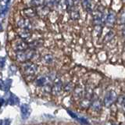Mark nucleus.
Returning <instances> with one entry per match:
<instances>
[{
    "instance_id": "f257e3e1",
    "label": "nucleus",
    "mask_w": 125,
    "mask_h": 125,
    "mask_svg": "<svg viewBox=\"0 0 125 125\" xmlns=\"http://www.w3.org/2000/svg\"><path fill=\"white\" fill-rule=\"evenodd\" d=\"M21 70H22L23 73L24 74L25 76L27 77L34 76L38 71V66L35 63H34V62L26 61L23 62Z\"/></svg>"
},
{
    "instance_id": "f03ea898",
    "label": "nucleus",
    "mask_w": 125,
    "mask_h": 125,
    "mask_svg": "<svg viewBox=\"0 0 125 125\" xmlns=\"http://www.w3.org/2000/svg\"><path fill=\"white\" fill-rule=\"evenodd\" d=\"M34 55H35V51L33 49H26L24 51L18 52V53L17 54V60L19 62H23L31 60L34 56Z\"/></svg>"
},
{
    "instance_id": "7ed1b4c3",
    "label": "nucleus",
    "mask_w": 125,
    "mask_h": 125,
    "mask_svg": "<svg viewBox=\"0 0 125 125\" xmlns=\"http://www.w3.org/2000/svg\"><path fill=\"white\" fill-rule=\"evenodd\" d=\"M116 100H117L116 92L113 91V90L109 91L106 92L103 99V105L105 107L109 108V107H110Z\"/></svg>"
},
{
    "instance_id": "20e7f679",
    "label": "nucleus",
    "mask_w": 125,
    "mask_h": 125,
    "mask_svg": "<svg viewBox=\"0 0 125 125\" xmlns=\"http://www.w3.org/2000/svg\"><path fill=\"white\" fill-rule=\"evenodd\" d=\"M29 45L27 44L24 42L23 39L21 38L19 39H16L13 42V44H12V48L15 51V52H21V51H24L26 49H28Z\"/></svg>"
},
{
    "instance_id": "39448f33",
    "label": "nucleus",
    "mask_w": 125,
    "mask_h": 125,
    "mask_svg": "<svg viewBox=\"0 0 125 125\" xmlns=\"http://www.w3.org/2000/svg\"><path fill=\"white\" fill-rule=\"evenodd\" d=\"M63 90V84L60 78L55 80L52 86V93L54 95H59Z\"/></svg>"
},
{
    "instance_id": "423d86ee",
    "label": "nucleus",
    "mask_w": 125,
    "mask_h": 125,
    "mask_svg": "<svg viewBox=\"0 0 125 125\" xmlns=\"http://www.w3.org/2000/svg\"><path fill=\"white\" fill-rule=\"evenodd\" d=\"M51 81H52V79L49 76H42L37 78L34 83L38 87H44L47 84H49Z\"/></svg>"
},
{
    "instance_id": "0eeeda50",
    "label": "nucleus",
    "mask_w": 125,
    "mask_h": 125,
    "mask_svg": "<svg viewBox=\"0 0 125 125\" xmlns=\"http://www.w3.org/2000/svg\"><path fill=\"white\" fill-rule=\"evenodd\" d=\"M17 25L20 28H25V29H31V23L30 21L27 18H21L17 21Z\"/></svg>"
},
{
    "instance_id": "6e6552de",
    "label": "nucleus",
    "mask_w": 125,
    "mask_h": 125,
    "mask_svg": "<svg viewBox=\"0 0 125 125\" xmlns=\"http://www.w3.org/2000/svg\"><path fill=\"white\" fill-rule=\"evenodd\" d=\"M116 21V15L114 13H109L106 18H105V25L106 27H111L113 26L114 24V23Z\"/></svg>"
},
{
    "instance_id": "1a4fd4ad",
    "label": "nucleus",
    "mask_w": 125,
    "mask_h": 125,
    "mask_svg": "<svg viewBox=\"0 0 125 125\" xmlns=\"http://www.w3.org/2000/svg\"><path fill=\"white\" fill-rule=\"evenodd\" d=\"M21 116L23 119H27L28 118L30 114H31V108L29 105L27 104H23L21 106Z\"/></svg>"
},
{
    "instance_id": "9d476101",
    "label": "nucleus",
    "mask_w": 125,
    "mask_h": 125,
    "mask_svg": "<svg viewBox=\"0 0 125 125\" xmlns=\"http://www.w3.org/2000/svg\"><path fill=\"white\" fill-rule=\"evenodd\" d=\"M19 36L21 37L23 40H28L31 37V32L29 29H25V28H21L18 31Z\"/></svg>"
},
{
    "instance_id": "9b49d317",
    "label": "nucleus",
    "mask_w": 125,
    "mask_h": 125,
    "mask_svg": "<svg viewBox=\"0 0 125 125\" xmlns=\"http://www.w3.org/2000/svg\"><path fill=\"white\" fill-rule=\"evenodd\" d=\"M91 107L94 111L95 112H99L102 109V103L99 99H92V104H91Z\"/></svg>"
},
{
    "instance_id": "f8f14e48",
    "label": "nucleus",
    "mask_w": 125,
    "mask_h": 125,
    "mask_svg": "<svg viewBox=\"0 0 125 125\" xmlns=\"http://www.w3.org/2000/svg\"><path fill=\"white\" fill-rule=\"evenodd\" d=\"M84 94V88L81 87V86H77V87L73 88V97L76 99H79L82 98Z\"/></svg>"
},
{
    "instance_id": "ddd939ff",
    "label": "nucleus",
    "mask_w": 125,
    "mask_h": 125,
    "mask_svg": "<svg viewBox=\"0 0 125 125\" xmlns=\"http://www.w3.org/2000/svg\"><path fill=\"white\" fill-rule=\"evenodd\" d=\"M38 8V14L40 16L42 17H46L48 13H49V7L48 6H39Z\"/></svg>"
},
{
    "instance_id": "4468645a",
    "label": "nucleus",
    "mask_w": 125,
    "mask_h": 125,
    "mask_svg": "<svg viewBox=\"0 0 125 125\" xmlns=\"http://www.w3.org/2000/svg\"><path fill=\"white\" fill-rule=\"evenodd\" d=\"M91 104H92V99L88 97H85L80 103L81 107L83 109H88V107L91 106Z\"/></svg>"
},
{
    "instance_id": "2eb2a0df",
    "label": "nucleus",
    "mask_w": 125,
    "mask_h": 125,
    "mask_svg": "<svg viewBox=\"0 0 125 125\" xmlns=\"http://www.w3.org/2000/svg\"><path fill=\"white\" fill-rule=\"evenodd\" d=\"M23 14L27 18H32L36 16L37 13L35 12V10L33 8H27V9L23 10Z\"/></svg>"
},
{
    "instance_id": "dca6fc26",
    "label": "nucleus",
    "mask_w": 125,
    "mask_h": 125,
    "mask_svg": "<svg viewBox=\"0 0 125 125\" xmlns=\"http://www.w3.org/2000/svg\"><path fill=\"white\" fill-rule=\"evenodd\" d=\"M42 62L46 65H50L53 63L54 62V57L51 54H46L42 57Z\"/></svg>"
},
{
    "instance_id": "f3484780",
    "label": "nucleus",
    "mask_w": 125,
    "mask_h": 125,
    "mask_svg": "<svg viewBox=\"0 0 125 125\" xmlns=\"http://www.w3.org/2000/svg\"><path fill=\"white\" fill-rule=\"evenodd\" d=\"M11 80H7L6 81H3L2 79H0V89L2 91H7L10 88L11 84Z\"/></svg>"
},
{
    "instance_id": "a211bd4d",
    "label": "nucleus",
    "mask_w": 125,
    "mask_h": 125,
    "mask_svg": "<svg viewBox=\"0 0 125 125\" xmlns=\"http://www.w3.org/2000/svg\"><path fill=\"white\" fill-rule=\"evenodd\" d=\"M71 10L70 11V17L73 21H77V20L80 19V13L78 10H75V9H72L73 7H70Z\"/></svg>"
},
{
    "instance_id": "6ab92c4d",
    "label": "nucleus",
    "mask_w": 125,
    "mask_h": 125,
    "mask_svg": "<svg viewBox=\"0 0 125 125\" xmlns=\"http://www.w3.org/2000/svg\"><path fill=\"white\" fill-rule=\"evenodd\" d=\"M82 6L84 7V9L86 10H91L92 8V0H81Z\"/></svg>"
},
{
    "instance_id": "aec40b11",
    "label": "nucleus",
    "mask_w": 125,
    "mask_h": 125,
    "mask_svg": "<svg viewBox=\"0 0 125 125\" xmlns=\"http://www.w3.org/2000/svg\"><path fill=\"white\" fill-rule=\"evenodd\" d=\"M19 103V99L17 95H15L14 94H11L9 98V104L11 105H16Z\"/></svg>"
},
{
    "instance_id": "412c9836",
    "label": "nucleus",
    "mask_w": 125,
    "mask_h": 125,
    "mask_svg": "<svg viewBox=\"0 0 125 125\" xmlns=\"http://www.w3.org/2000/svg\"><path fill=\"white\" fill-rule=\"evenodd\" d=\"M45 0H31V6L33 7H39L44 5Z\"/></svg>"
},
{
    "instance_id": "4be33fe9",
    "label": "nucleus",
    "mask_w": 125,
    "mask_h": 125,
    "mask_svg": "<svg viewBox=\"0 0 125 125\" xmlns=\"http://www.w3.org/2000/svg\"><path fill=\"white\" fill-rule=\"evenodd\" d=\"M102 30H103V28H102L101 24H96L95 25V29H94V34H95V37L99 36V35L101 34Z\"/></svg>"
},
{
    "instance_id": "5701e85b",
    "label": "nucleus",
    "mask_w": 125,
    "mask_h": 125,
    "mask_svg": "<svg viewBox=\"0 0 125 125\" xmlns=\"http://www.w3.org/2000/svg\"><path fill=\"white\" fill-rule=\"evenodd\" d=\"M63 90L66 92H70L71 91H73V86L70 82H69V83H66L65 85H63Z\"/></svg>"
},
{
    "instance_id": "b1692460",
    "label": "nucleus",
    "mask_w": 125,
    "mask_h": 125,
    "mask_svg": "<svg viewBox=\"0 0 125 125\" xmlns=\"http://www.w3.org/2000/svg\"><path fill=\"white\" fill-rule=\"evenodd\" d=\"M42 45V42L41 40H35L32 43H31L30 47L32 49H35V48H38V47L41 46Z\"/></svg>"
},
{
    "instance_id": "393cba45",
    "label": "nucleus",
    "mask_w": 125,
    "mask_h": 125,
    "mask_svg": "<svg viewBox=\"0 0 125 125\" xmlns=\"http://www.w3.org/2000/svg\"><path fill=\"white\" fill-rule=\"evenodd\" d=\"M57 2H58L57 0H45V3L46 4V6H48L49 8L54 6Z\"/></svg>"
},
{
    "instance_id": "a878e982",
    "label": "nucleus",
    "mask_w": 125,
    "mask_h": 125,
    "mask_svg": "<svg viewBox=\"0 0 125 125\" xmlns=\"http://www.w3.org/2000/svg\"><path fill=\"white\" fill-rule=\"evenodd\" d=\"M113 36H114V34H113V31H109V32L106 34V36L105 37V42H109L111 41L113 38Z\"/></svg>"
},
{
    "instance_id": "bb28decb",
    "label": "nucleus",
    "mask_w": 125,
    "mask_h": 125,
    "mask_svg": "<svg viewBox=\"0 0 125 125\" xmlns=\"http://www.w3.org/2000/svg\"><path fill=\"white\" fill-rule=\"evenodd\" d=\"M120 22L121 23H124L125 24V11L123 12L122 13H121L120 17Z\"/></svg>"
},
{
    "instance_id": "cd10ccee",
    "label": "nucleus",
    "mask_w": 125,
    "mask_h": 125,
    "mask_svg": "<svg viewBox=\"0 0 125 125\" xmlns=\"http://www.w3.org/2000/svg\"><path fill=\"white\" fill-rule=\"evenodd\" d=\"M5 62H6V58L0 57V68H2L5 66Z\"/></svg>"
},
{
    "instance_id": "c85d7f7f",
    "label": "nucleus",
    "mask_w": 125,
    "mask_h": 125,
    "mask_svg": "<svg viewBox=\"0 0 125 125\" xmlns=\"http://www.w3.org/2000/svg\"><path fill=\"white\" fill-rule=\"evenodd\" d=\"M7 10H8V7H7L6 6H3V7L2 8V9H1V10H0V15L3 16L4 14L6 13V12L7 11Z\"/></svg>"
},
{
    "instance_id": "c756f323",
    "label": "nucleus",
    "mask_w": 125,
    "mask_h": 125,
    "mask_svg": "<svg viewBox=\"0 0 125 125\" xmlns=\"http://www.w3.org/2000/svg\"><path fill=\"white\" fill-rule=\"evenodd\" d=\"M4 102H5V101H4L3 99H0V106H2V104L4 103Z\"/></svg>"
},
{
    "instance_id": "7c9ffc66",
    "label": "nucleus",
    "mask_w": 125,
    "mask_h": 125,
    "mask_svg": "<svg viewBox=\"0 0 125 125\" xmlns=\"http://www.w3.org/2000/svg\"><path fill=\"white\" fill-rule=\"evenodd\" d=\"M73 3H74V4H76V3L77 4L78 2H80V0H73Z\"/></svg>"
},
{
    "instance_id": "2f4dec72",
    "label": "nucleus",
    "mask_w": 125,
    "mask_h": 125,
    "mask_svg": "<svg viewBox=\"0 0 125 125\" xmlns=\"http://www.w3.org/2000/svg\"><path fill=\"white\" fill-rule=\"evenodd\" d=\"M122 103H123V105H124V106L125 107V96L124 97V99H123V101H122Z\"/></svg>"
}]
</instances>
